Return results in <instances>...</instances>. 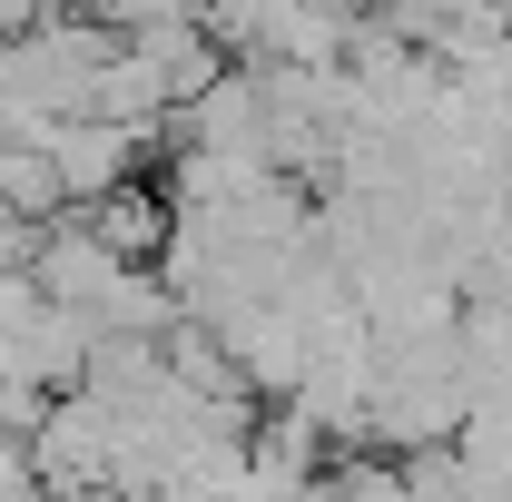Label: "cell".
<instances>
[{
  "label": "cell",
  "mask_w": 512,
  "mask_h": 502,
  "mask_svg": "<svg viewBox=\"0 0 512 502\" xmlns=\"http://www.w3.org/2000/svg\"><path fill=\"white\" fill-rule=\"evenodd\" d=\"M30 20H40V0H0V40H20Z\"/></svg>",
  "instance_id": "3957f363"
},
{
  "label": "cell",
  "mask_w": 512,
  "mask_h": 502,
  "mask_svg": "<svg viewBox=\"0 0 512 502\" xmlns=\"http://www.w3.org/2000/svg\"><path fill=\"white\" fill-rule=\"evenodd\" d=\"M40 138H50V158H60L69 207H99V197H119L128 178H138V158H148L158 128H128V119H50ZM158 148H168V138H158Z\"/></svg>",
  "instance_id": "6da1fadb"
},
{
  "label": "cell",
  "mask_w": 512,
  "mask_h": 502,
  "mask_svg": "<svg viewBox=\"0 0 512 502\" xmlns=\"http://www.w3.org/2000/svg\"><path fill=\"white\" fill-rule=\"evenodd\" d=\"M69 217H79L109 256H128V266H158L168 237H178V197H168V188H138V178H128L119 197H99V207H69Z\"/></svg>",
  "instance_id": "7a4b0ae2"
}]
</instances>
